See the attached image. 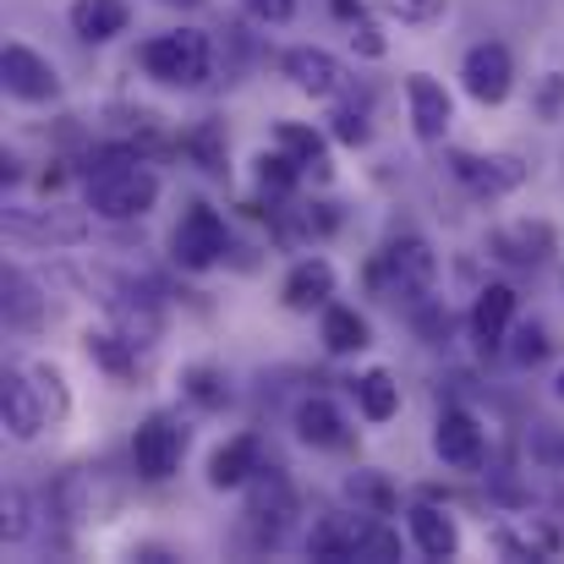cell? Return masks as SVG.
<instances>
[{
	"instance_id": "1",
	"label": "cell",
	"mask_w": 564,
	"mask_h": 564,
	"mask_svg": "<svg viewBox=\"0 0 564 564\" xmlns=\"http://www.w3.org/2000/svg\"><path fill=\"white\" fill-rule=\"evenodd\" d=\"M83 197H88L94 219L127 225V219H143L160 203V176L132 149H110L99 165H88V192Z\"/></svg>"
},
{
	"instance_id": "2",
	"label": "cell",
	"mask_w": 564,
	"mask_h": 564,
	"mask_svg": "<svg viewBox=\"0 0 564 564\" xmlns=\"http://www.w3.org/2000/svg\"><path fill=\"white\" fill-rule=\"evenodd\" d=\"M138 66L165 88H203L214 77V44L197 28H171V33H154L138 50Z\"/></svg>"
},
{
	"instance_id": "3",
	"label": "cell",
	"mask_w": 564,
	"mask_h": 564,
	"mask_svg": "<svg viewBox=\"0 0 564 564\" xmlns=\"http://www.w3.org/2000/svg\"><path fill=\"white\" fill-rule=\"evenodd\" d=\"M187 422L176 411H149L132 433V471L143 482H165L182 471V455H187Z\"/></svg>"
},
{
	"instance_id": "4",
	"label": "cell",
	"mask_w": 564,
	"mask_h": 564,
	"mask_svg": "<svg viewBox=\"0 0 564 564\" xmlns=\"http://www.w3.org/2000/svg\"><path fill=\"white\" fill-rule=\"evenodd\" d=\"M373 280H383L389 296H400V302H427L433 280H438V258H433V247L422 236H394L383 247V258H378Z\"/></svg>"
},
{
	"instance_id": "5",
	"label": "cell",
	"mask_w": 564,
	"mask_h": 564,
	"mask_svg": "<svg viewBox=\"0 0 564 564\" xmlns=\"http://www.w3.org/2000/svg\"><path fill=\"white\" fill-rule=\"evenodd\" d=\"M225 252H230V230H225L219 208L187 203L182 219H176V230H171V258H176L182 269H192V274H203V269H214Z\"/></svg>"
},
{
	"instance_id": "6",
	"label": "cell",
	"mask_w": 564,
	"mask_h": 564,
	"mask_svg": "<svg viewBox=\"0 0 564 564\" xmlns=\"http://www.w3.org/2000/svg\"><path fill=\"white\" fill-rule=\"evenodd\" d=\"M6 236L61 252V247H83L94 236V219L72 214V208H6Z\"/></svg>"
},
{
	"instance_id": "7",
	"label": "cell",
	"mask_w": 564,
	"mask_h": 564,
	"mask_svg": "<svg viewBox=\"0 0 564 564\" xmlns=\"http://www.w3.org/2000/svg\"><path fill=\"white\" fill-rule=\"evenodd\" d=\"M433 455L449 471H482L488 438H482V427H477V416L466 405H444L438 411V422H433Z\"/></svg>"
},
{
	"instance_id": "8",
	"label": "cell",
	"mask_w": 564,
	"mask_h": 564,
	"mask_svg": "<svg viewBox=\"0 0 564 564\" xmlns=\"http://www.w3.org/2000/svg\"><path fill=\"white\" fill-rule=\"evenodd\" d=\"M460 83H466V94H471L477 105H505L510 88H516V61H510V50H505L499 39L471 44L466 61H460Z\"/></svg>"
},
{
	"instance_id": "9",
	"label": "cell",
	"mask_w": 564,
	"mask_h": 564,
	"mask_svg": "<svg viewBox=\"0 0 564 564\" xmlns=\"http://www.w3.org/2000/svg\"><path fill=\"white\" fill-rule=\"evenodd\" d=\"M0 83H6V94L17 105H50V99H61L55 66L39 50H28V44H6L0 50Z\"/></svg>"
},
{
	"instance_id": "10",
	"label": "cell",
	"mask_w": 564,
	"mask_h": 564,
	"mask_svg": "<svg viewBox=\"0 0 564 564\" xmlns=\"http://www.w3.org/2000/svg\"><path fill=\"white\" fill-rule=\"evenodd\" d=\"M373 527H378L373 510H357V516H351V510H346V516H324V521L307 532V554H313V560H329V564L368 560Z\"/></svg>"
},
{
	"instance_id": "11",
	"label": "cell",
	"mask_w": 564,
	"mask_h": 564,
	"mask_svg": "<svg viewBox=\"0 0 564 564\" xmlns=\"http://www.w3.org/2000/svg\"><path fill=\"white\" fill-rule=\"evenodd\" d=\"M83 351H88L94 368H105V373L121 378V383L149 378V340H138L127 329H88L83 335Z\"/></svg>"
},
{
	"instance_id": "12",
	"label": "cell",
	"mask_w": 564,
	"mask_h": 564,
	"mask_svg": "<svg viewBox=\"0 0 564 564\" xmlns=\"http://www.w3.org/2000/svg\"><path fill=\"white\" fill-rule=\"evenodd\" d=\"M449 171L477 197H510L527 182V160L521 154H449Z\"/></svg>"
},
{
	"instance_id": "13",
	"label": "cell",
	"mask_w": 564,
	"mask_h": 564,
	"mask_svg": "<svg viewBox=\"0 0 564 564\" xmlns=\"http://www.w3.org/2000/svg\"><path fill=\"white\" fill-rule=\"evenodd\" d=\"M405 105H411V132H416L422 143H444V138H449L455 105H449V94H444L438 77L411 72V77H405Z\"/></svg>"
},
{
	"instance_id": "14",
	"label": "cell",
	"mask_w": 564,
	"mask_h": 564,
	"mask_svg": "<svg viewBox=\"0 0 564 564\" xmlns=\"http://www.w3.org/2000/svg\"><path fill=\"white\" fill-rule=\"evenodd\" d=\"M280 72H285L307 99H335V94L346 88L340 61H335L329 50H318V44H296V50H285V55H280Z\"/></svg>"
},
{
	"instance_id": "15",
	"label": "cell",
	"mask_w": 564,
	"mask_h": 564,
	"mask_svg": "<svg viewBox=\"0 0 564 564\" xmlns=\"http://www.w3.org/2000/svg\"><path fill=\"white\" fill-rule=\"evenodd\" d=\"M510 324H516V291L510 285H482L477 302H471V340H477V351L482 357L505 351Z\"/></svg>"
},
{
	"instance_id": "16",
	"label": "cell",
	"mask_w": 564,
	"mask_h": 564,
	"mask_svg": "<svg viewBox=\"0 0 564 564\" xmlns=\"http://www.w3.org/2000/svg\"><path fill=\"white\" fill-rule=\"evenodd\" d=\"M258 471H263V444H258L252 433H236V438H225V444L208 455V488H214V494H236V488H247Z\"/></svg>"
},
{
	"instance_id": "17",
	"label": "cell",
	"mask_w": 564,
	"mask_h": 564,
	"mask_svg": "<svg viewBox=\"0 0 564 564\" xmlns=\"http://www.w3.org/2000/svg\"><path fill=\"white\" fill-rule=\"evenodd\" d=\"M549 252H554V230H549L543 219H516V225L488 230V258H499V263L532 269V263H543Z\"/></svg>"
},
{
	"instance_id": "18",
	"label": "cell",
	"mask_w": 564,
	"mask_h": 564,
	"mask_svg": "<svg viewBox=\"0 0 564 564\" xmlns=\"http://www.w3.org/2000/svg\"><path fill=\"white\" fill-rule=\"evenodd\" d=\"M0 416H6V433H11L17 444H33L39 427H50V416H44V405H39V389H33L28 373L0 378Z\"/></svg>"
},
{
	"instance_id": "19",
	"label": "cell",
	"mask_w": 564,
	"mask_h": 564,
	"mask_svg": "<svg viewBox=\"0 0 564 564\" xmlns=\"http://www.w3.org/2000/svg\"><path fill=\"white\" fill-rule=\"evenodd\" d=\"M329 296H335V263L329 258H302V263H291V274H285V285H280V302L291 307V313H324L329 307Z\"/></svg>"
},
{
	"instance_id": "20",
	"label": "cell",
	"mask_w": 564,
	"mask_h": 564,
	"mask_svg": "<svg viewBox=\"0 0 564 564\" xmlns=\"http://www.w3.org/2000/svg\"><path fill=\"white\" fill-rule=\"evenodd\" d=\"M405 532H411V543H416L422 560H455L460 554V527L438 505H411L405 510Z\"/></svg>"
},
{
	"instance_id": "21",
	"label": "cell",
	"mask_w": 564,
	"mask_h": 564,
	"mask_svg": "<svg viewBox=\"0 0 564 564\" xmlns=\"http://www.w3.org/2000/svg\"><path fill=\"white\" fill-rule=\"evenodd\" d=\"M296 438H302L307 449H351V427H346L340 405L324 400V394H307V400L296 405Z\"/></svg>"
},
{
	"instance_id": "22",
	"label": "cell",
	"mask_w": 564,
	"mask_h": 564,
	"mask_svg": "<svg viewBox=\"0 0 564 564\" xmlns=\"http://www.w3.org/2000/svg\"><path fill=\"white\" fill-rule=\"evenodd\" d=\"M274 149H285V154L296 160V171L313 176V182H329V176H335V165H329V138H324L318 127H307V121H280V127H274Z\"/></svg>"
},
{
	"instance_id": "23",
	"label": "cell",
	"mask_w": 564,
	"mask_h": 564,
	"mask_svg": "<svg viewBox=\"0 0 564 564\" xmlns=\"http://www.w3.org/2000/svg\"><path fill=\"white\" fill-rule=\"evenodd\" d=\"M66 22H72V33H77L83 44H110L116 33H127L132 6H127V0H72Z\"/></svg>"
},
{
	"instance_id": "24",
	"label": "cell",
	"mask_w": 564,
	"mask_h": 564,
	"mask_svg": "<svg viewBox=\"0 0 564 564\" xmlns=\"http://www.w3.org/2000/svg\"><path fill=\"white\" fill-rule=\"evenodd\" d=\"M0 296H6V329L17 335H33L44 324V291L28 269H6L0 274Z\"/></svg>"
},
{
	"instance_id": "25",
	"label": "cell",
	"mask_w": 564,
	"mask_h": 564,
	"mask_svg": "<svg viewBox=\"0 0 564 564\" xmlns=\"http://www.w3.org/2000/svg\"><path fill=\"white\" fill-rule=\"evenodd\" d=\"M318 340H324L329 357H357V351L373 346V329H368V318H362L357 307L329 302V307H324V324H318Z\"/></svg>"
},
{
	"instance_id": "26",
	"label": "cell",
	"mask_w": 564,
	"mask_h": 564,
	"mask_svg": "<svg viewBox=\"0 0 564 564\" xmlns=\"http://www.w3.org/2000/svg\"><path fill=\"white\" fill-rule=\"evenodd\" d=\"M351 389H357V405H362L368 422H389V416L400 411V383L389 378V368H368Z\"/></svg>"
},
{
	"instance_id": "27",
	"label": "cell",
	"mask_w": 564,
	"mask_h": 564,
	"mask_svg": "<svg viewBox=\"0 0 564 564\" xmlns=\"http://www.w3.org/2000/svg\"><path fill=\"white\" fill-rule=\"evenodd\" d=\"M182 394L197 411H225L230 405V378L219 368H208V362H192V368H182Z\"/></svg>"
},
{
	"instance_id": "28",
	"label": "cell",
	"mask_w": 564,
	"mask_h": 564,
	"mask_svg": "<svg viewBox=\"0 0 564 564\" xmlns=\"http://www.w3.org/2000/svg\"><path fill=\"white\" fill-rule=\"evenodd\" d=\"M494 549H499L505 560H549V554L560 549V538H554L549 527H527V532L494 527Z\"/></svg>"
},
{
	"instance_id": "29",
	"label": "cell",
	"mask_w": 564,
	"mask_h": 564,
	"mask_svg": "<svg viewBox=\"0 0 564 564\" xmlns=\"http://www.w3.org/2000/svg\"><path fill=\"white\" fill-rule=\"evenodd\" d=\"M28 378H33V389H39L44 416H50V422H66V416H72V389H66V373H61L55 362H33Z\"/></svg>"
},
{
	"instance_id": "30",
	"label": "cell",
	"mask_w": 564,
	"mask_h": 564,
	"mask_svg": "<svg viewBox=\"0 0 564 564\" xmlns=\"http://www.w3.org/2000/svg\"><path fill=\"white\" fill-rule=\"evenodd\" d=\"M252 165H258V171H252V176H258V192H269V197H285V192L302 182V171H296V160H291L285 149H274V154L263 149Z\"/></svg>"
},
{
	"instance_id": "31",
	"label": "cell",
	"mask_w": 564,
	"mask_h": 564,
	"mask_svg": "<svg viewBox=\"0 0 564 564\" xmlns=\"http://www.w3.org/2000/svg\"><path fill=\"white\" fill-rule=\"evenodd\" d=\"M182 149H187L208 176H225V132H219L214 121H203L197 132H187V138H182Z\"/></svg>"
},
{
	"instance_id": "32",
	"label": "cell",
	"mask_w": 564,
	"mask_h": 564,
	"mask_svg": "<svg viewBox=\"0 0 564 564\" xmlns=\"http://www.w3.org/2000/svg\"><path fill=\"white\" fill-rule=\"evenodd\" d=\"M549 346H554V340H549V329H543V324H521V329L510 335V346H505V351H510V362H516V368H538V362L549 357Z\"/></svg>"
},
{
	"instance_id": "33",
	"label": "cell",
	"mask_w": 564,
	"mask_h": 564,
	"mask_svg": "<svg viewBox=\"0 0 564 564\" xmlns=\"http://www.w3.org/2000/svg\"><path fill=\"white\" fill-rule=\"evenodd\" d=\"M373 6L383 17L405 22V28H427V22H438L449 11V0H373Z\"/></svg>"
},
{
	"instance_id": "34",
	"label": "cell",
	"mask_w": 564,
	"mask_h": 564,
	"mask_svg": "<svg viewBox=\"0 0 564 564\" xmlns=\"http://www.w3.org/2000/svg\"><path fill=\"white\" fill-rule=\"evenodd\" d=\"M329 132H335L346 149H362V143L373 138V127H368V105H340V110L329 116Z\"/></svg>"
},
{
	"instance_id": "35",
	"label": "cell",
	"mask_w": 564,
	"mask_h": 564,
	"mask_svg": "<svg viewBox=\"0 0 564 564\" xmlns=\"http://www.w3.org/2000/svg\"><path fill=\"white\" fill-rule=\"evenodd\" d=\"M346 488H351L357 510H373V516H389V510H394V494H389V482H383V477H373V471H357Z\"/></svg>"
},
{
	"instance_id": "36",
	"label": "cell",
	"mask_w": 564,
	"mask_h": 564,
	"mask_svg": "<svg viewBox=\"0 0 564 564\" xmlns=\"http://www.w3.org/2000/svg\"><path fill=\"white\" fill-rule=\"evenodd\" d=\"M28 527H33V516H28V494H22V488H11V494H6V505H0V538H6V543H22V538H28Z\"/></svg>"
},
{
	"instance_id": "37",
	"label": "cell",
	"mask_w": 564,
	"mask_h": 564,
	"mask_svg": "<svg viewBox=\"0 0 564 564\" xmlns=\"http://www.w3.org/2000/svg\"><path fill=\"white\" fill-rule=\"evenodd\" d=\"M532 110H538V121H560V116H564V72H549V77L538 83Z\"/></svg>"
},
{
	"instance_id": "38",
	"label": "cell",
	"mask_w": 564,
	"mask_h": 564,
	"mask_svg": "<svg viewBox=\"0 0 564 564\" xmlns=\"http://www.w3.org/2000/svg\"><path fill=\"white\" fill-rule=\"evenodd\" d=\"M241 11L252 22H263V28H285L296 17V0H241Z\"/></svg>"
},
{
	"instance_id": "39",
	"label": "cell",
	"mask_w": 564,
	"mask_h": 564,
	"mask_svg": "<svg viewBox=\"0 0 564 564\" xmlns=\"http://www.w3.org/2000/svg\"><path fill=\"white\" fill-rule=\"evenodd\" d=\"M351 50H357V55H368V61H383V50H389V44H383V33H378L373 17H357V22H351Z\"/></svg>"
},
{
	"instance_id": "40",
	"label": "cell",
	"mask_w": 564,
	"mask_h": 564,
	"mask_svg": "<svg viewBox=\"0 0 564 564\" xmlns=\"http://www.w3.org/2000/svg\"><path fill=\"white\" fill-rule=\"evenodd\" d=\"M368 560H400V538H394V532H389V527H383V521H378L373 527V543H368Z\"/></svg>"
},
{
	"instance_id": "41",
	"label": "cell",
	"mask_w": 564,
	"mask_h": 564,
	"mask_svg": "<svg viewBox=\"0 0 564 564\" xmlns=\"http://www.w3.org/2000/svg\"><path fill=\"white\" fill-rule=\"evenodd\" d=\"M329 6H335V17H346V22L362 17V0H329Z\"/></svg>"
},
{
	"instance_id": "42",
	"label": "cell",
	"mask_w": 564,
	"mask_h": 564,
	"mask_svg": "<svg viewBox=\"0 0 564 564\" xmlns=\"http://www.w3.org/2000/svg\"><path fill=\"white\" fill-rule=\"evenodd\" d=\"M165 6H203V0H165Z\"/></svg>"
},
{
	"instance_id": "43",
	"label": "cell",
	"mask_w": 564,
	"mask_h": 564,
	"mask_svg": "<svg viewBox=\"0 0 564 564\" xmlns=\"http://www.w3.org/2000/svg\"><path fill=\"white\" fill-rule=\"evenodd\" d=\"M554 394H560V400H564V373H560V383H554Z\"/></svg>"
}]
</instances>
